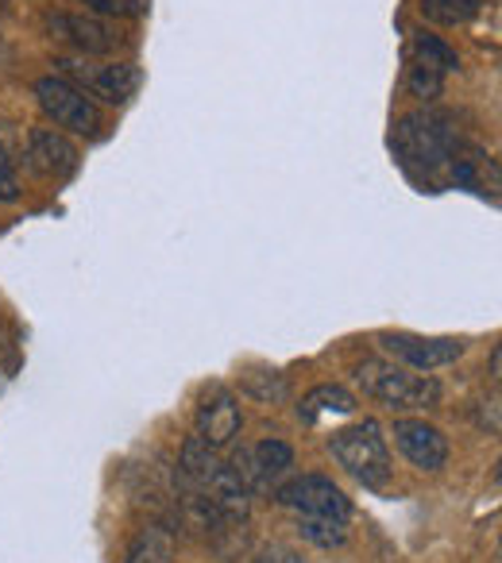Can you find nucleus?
Masks as SVG:
<instances>
[{
	"mask_svg": "<svg viewBox=\"0 0 502 563\" xmlns=\"http://www.w3.org/2000/svg\"><path fill=\"white\" fill-rule=\"evenodd\" d=\"M17 197H20L17 166H12V155L0 143V201H17Z\"/></svg>",
	"mask_w": 502,
	"mask_h": 563,
	"instance_id": "aec40b11",
	"label": "nucleus"
},
{
	"mask_svg": "<svg viewBox=\"0 0 502 563\" xmlns=\"http://www.w3.org/2000/svg\"><path fill=\"white\" fill-rule=\"evenodd\" d=\"M321 413H356V398L345 386H317L306 394V401L298 406V417L306 424H314Z\"/></svg>",
	"mask_w": 502,
	"mask_h": 563,
	"instance_id": "4468645a",
	"label": "nucleus"
},
{
	"mask_svg": "<svg viewBox=\"0 0 502 563\" xmlns=\"http://www.w3.org/2000/svg\"><path fill=\"white\" fill-rule=\"evenodd\" d=\"M298 532L317 548H340L348 540V521H340V517H298Z\"/></svg>",
	"mask_w": 502,
	"mask_h": 563,
	"instance_id": "2eb2a0df",
	"label": "nucleus"
},
{
	"mask_svg": "<svg viewBox=\"0 0 502 563\" xmlns=\"http://www.w3.org/2000/svg\"><path fill=\"white\" fill-rule=\"evenodd\" d=\"M356 383L386 409H433L440 401V386L433 378L410 375V367L394 360H363L356 367Z\"/></svg>",
	"mask_w": 502,
	"mask_h": 563,
	"instance_id": "f257e3e1",
	"label": "nucleus"
},
{
	"mask_svg": "<svg viewBox=\"0 0 502 563\" xmlns=\"http://www.w3.org/2000/svg\"><path fill=\"white\" fill-rule=\"evenodd\" d=\"M35 97H40V109L47 112V120H55L66 132L97 135V128H101L97 101L86 89L74 86L70 78H40L35 81Z\"/></svg>",
	"mask_w": 502,
	"mask_h": 563,
	"instance_id": "20e7f679",
	"label": "nucleus"
},
{
	"mask_svg": "<svg viewBox=\"0 0 502 563\" xmlns=\"http://www.w3.org/2000/svg\"><path fill=\"white\" fill-rule=\"evenodd\" d=\"M279 501L291 509L294 517H340L348 521L352 506H348L345 490L337 483H329L325 475H302L294 483H286L279 490Z\"/></svg>",
	"mask_w": 502,
	"mask_h": 563,
	"instance_id": "39448f33",
	"label": "nucleus"
},
{
	"mask_svg": "<svg viewBox=\"0 0 502 563\" xmlns=\"http://www.w3.org/2000/svg\"><path fill=\"white\" fill-rule=\"evenodd\" d=\"M394 444H399V452L422 471H440L448 463V440L437 424L394 421Z\"/></svg>",
	"mask_w": 502,
	"mask_h": 563,
	"instance_id": "9b49d317",
	"label": "nucleus"
},
{
	"mask_svg": "<svg viewBox=\"0 0 502 563\" xmlns=\"http://www.w3.org/2000/svg\"><path fill=\"white\" fill-rule=\"evenodd\" d=\"M379 347H383L394 363H402V367H414V371L445 367V363H456L463 355V340H452V336H410V332H383V336H379Z\"/></svg>",
	"mask_w": 502,
	"mask_h": 563,
	"instance_id": "423d86ee",
	"label": "nucleus"
},
{
	"mask_svg": "<svg viewBox=\"0 0 502 563\" xmlns=\"http://www.w3.org/2000/svg\"><path fill=\"white\" fill-rule=\"evenodd\" d=\"M410 55L414 58H422V63H433V66H440V70H456L460 66V58H456V51H448L445 43L437 40V35H417L414 40V47H410Z\"/></svg>",
	"mask_w": 502,
	"mask_h": 563,
	"instance_id": "a211bd4d",
	"label": "nucleus"
},
{
	"mask_svg": "<svg viewBox=\"0 0 502 563\" xmlns=\"http://www.w3.org/2000/svg\"><path fill=\"white\" fill-rule=\"evenodd\" d=\"M74 78L81 81L78 89H86L89 97H101L109 104H124L140 86V70L132 63H105V66H86V63H63Z\"/></svg>",
	"mask_w": 502,
	"mask_h": 563,
	"instance_id": "6e6552de",
	"label": "nucleus"
},
{
	"mask_svg": "<svg viewBox=\"0 0 502 563\" xmlns=\"http://www.w3.org/2000/svg\"><path fill=\"white\" fill-rule=\"evenodd\" d=\"M78 158H81L78 147L63 132H55V128H35L32 140H28V166L40 178H55V181L70 178L78 170Z\"/></svg>",
	"mask_w": 502,
	"mask_h": 563,
	"instance_id": "9d476101",
	"label": "nucleus"
},
{
	"mask_svg": "<svg viewBox=\"0 0 502 563\" xmlns=\"http://www.w3.org/2000/svg\"><path fill=\"white\" fill-rule=\"evenodd\" d=\"M291 467H294V452L283 440H260L251 452H240L232 460V471L240 475V483L248 486V490H263V486H271Z\"/></svg>",
	"mask_w": 502,
	"mask_h": 563,
	"instance_id": "1a4fd4ad",
	"label": "nucleus"
},
{
	"mask_svg": "<svg viewBox=\"0 0 502 563\" xmlns=\"http://www.w3.org/2000/svg\"><path fill=\"white\" fill-rule=\"evenodd\" d=\"M251 563H306V560H302V552H294L291 544H268Z\"/></svg>",
	"mask_w": 502,
	"mask_h": 563,
	"instance_id": "412c9836",
	"label": "nucleus"
},
{
	"mask_svg": "<svg viewBox=\"0 0 502 563\" xmlns=\"http://www.w3.org/2000/svg\"><path fill=\"white\" fill-rule=\"evenodd\" d=\"M332 455H337V463L348 471V475H356L363 486H371V490H383L386 483H391V452H386V440H383V429H379L375 421H360L352 424V429H340L332 432L329 440Z\"/></svg>",
	"mask_w": 502,
	"mask_h": 563,
	"instance_id": "7ed1b4c3",
	"label": "nucleus"
},
{
	"mask_svg": "<svg viewBox=\"0 0 502 563\" xmlns=\"http://www.w3.org/2000/svg\"><path fill=\"white\" fill-rule=\"evenodd\" d=\"M81 4L101 16H140L143 12V0H81Z\"/></svg>",
	"mask_w": 502,
	"mask_h": 563,
	"instance_id": "6ab92c4d",
	"label": "nucleus"
},
{
	"mask_svg": "<svg viewBox=\"0 0 502 563\" xmlns=\"http://www.w3.org/2000/svg\"><path fill=\"white\" fill-rule=\"evenodd\" d=\"M171 555H174L171 529H163V525H148V529L135 532L124 563H171Z\"/></svg>",
	"mask_w": 502,
	"mask_h": 563,
	"instance_id": "ddd939ff",
	"label": "nucleus"
},
{
	"mask_svg": "<svg viewBox=\"0 0 502 563\" xmlns=\"http://www.w3.org/2000/svg\"><path fill=\"white\" fill-rule=\"evenodd\" d=\"M394 151L406 166H422L425 174H437L452 170V163L460 158V140L440 117L417 112V117H406L394 128Z\"/></svg>",
	"mask_w": 502,
	"mask_h": 563,
	"instance_id": "f03ea898",
	"label": "nucleus"
},
{
	"mask_svg": "<svg viewBox=\"0 0 502 563\" xmlns=\"http://www.w3.org/2000/svg\"><path fill=\"white\" fill-rule=\"evenodd\" d=\"M422 12H425V20H433V24L456 27V24H468V20L476 16L479 0H422Z\"/></svg>",
	"mask_w": 502,
	"mask_h": 563,
	"instance_id": "f3484780",
	"label": "nucleus"
},
{
	"mask_svg": "<svg viewBox=\"0 0 502 563\" xmlns=\"http://www.w3.org/2000/svg\"><path fill=\"white\" fill-rule=\"evenodd\" d=\"M406 86H410V93H414V97H422V101H433V97H440V89H445V70L410 55Z\"/></svg>",
	"mask_w": 502,
	"mask_h": 563,
	"instance_id": "dca6fc26",
	"label": "nucleus"
},
{
	"mask_svg": "<svg viewBox=\"0 0 502 563\" xmlns=\"http://www.w3.org/2000/svg\"><path fill=\"white\" fill-rule=\"evenodd\" d=\"M47 24H51V32L70 40L74 47L86 51V55H112V51L124 43L120 27H112L109 20H97V16H51Z\"/></svg>",
	"mask_w": 502,
	"mask_h": 563,
	"instance_id": "f8f14e48",
	"label": "nucleus"
},
{
	"mask_svg": "<svg viewBox=\"0 0 502 563\" xmlns=\"http://www.w3.org/2000/svg\"><path fill=\"white\" fill-rule=\"evenodd\" d=\"M240 424H243L240 401L232 398V390H225V386L205 390L201 406H197V440H201L205 448L217 452V448L232 444Z\"/></svg>",
	"mask_w": 502,
	"mask_h": 563,
	"instance_id": "0eeeda50",
	"label": "nucleus"
}]
</instances>
